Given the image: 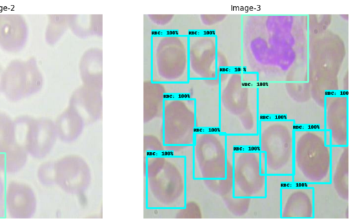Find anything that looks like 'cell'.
Wrapping results in <instances>:
<instances>
[{
	"mask_svg": "<svg viewBox=\"0 0 353 223\" xmlns=\"http://www.w3.org/2000/svg\"><path fill=\"white\" fill-rule=\"evenodd\" d=\"M219 127L227 135L258 134V79L255 73L242 69L221 72Z\"/></svg>",
	"mask_w": 353,
	"mask_h": 223,
	"instance_id": "obj_1",
	"label": "cell"
},
{
	"mask_svg": "<svg viewBox=\"0 0 353 223\" xmlns=\"http://www.w3.org/2000/svg\"><path fill=\"white\" fill-rule=\"evenodd\" d=\"M260 119L292 120L296 128L324 129V106L312 97L307 82L258 83Z\"/></svg>",
	"mask_w": 353,
	"mask_h": 223,
	"instance_id": "obj_2",
	"label": "cell"
},
{
	"mask_svg": "<svg viewBox=\"0 0 353 223\" xmlns=\"http://www.w3.org/2000/svg\"><path fill=\"white\" fill-rule=\"evenodd\" d=\"M331 148L330 134L325 129L296 128L292 182L307 185L329 182Z\"/></svg>",
	"mask_w": 353,
	"mask_h": 223,
	"instance_id": "obj_3",
	"label": "cell"
},
{
	"mask_svg": "<svg viewBox=\"0 0 353 223\" xmlns=\"http://www.w3.org/2000/svg\"><path fill=\"white\" fill-rule=\"evenodd\" d=\"M226 145L232 153V181L234 198L265 196L266 175L261 171L258 134L227 135Z\"/></svg>",
	"mask_w": 353,
	"mask_h": 223,
	"instance_id": "obj_4",
	"label": "cell"
},
{
	"mask_svg": "<svg viewBox=\"0 0 353 223\" xmlns=\"http://www.w3.org/2000/svg\"><path fill=\"white\" fill-rule=\"evenodd\" d=\"M329 182L310 184L314 219H350L349 146L332 147ZM307 185V184H306Z\"/></svg>",
	"mask_w": 353,
	"mask_h": 223,
	"instance_id": "obj_5",
	"label": "cell"
},
{
	"mask_svg": "<svg viewBox=\"0 0 353 223\" xmlns=\"http://www.w3.org/2000/svg\"><path fill=\"white\" fill-rule=\"evenodd\" d=\"M292 120L260 119L258 136L266 176H292L294 129Z\"/></svg>",
	"mask_w": 353,
	"mask_h": 223,
	"instance_id": "obj_6",
	"label": "cell"
},
{
	"mask_svg": "<svg viewBox=\"0 0 353 223\" xmlns=\"http://www.w3.org/2000/svg\"><path fill=\"white\" fill-rule=\"evenodd\" d=\"M226 135L219 129H197L192 145V173L196 180L226 178Z\"/></svg>",
	"mask_w": 353,
	"mask_h": 223,
	"instance_id": "obj_7",
	"label": "cell"
},
{
	"mask_svg": "<svg viewBox=\"0 0 353 223\" xmlns=\"http://www.w3.org/2000/svg\"><path fill=\"white\" fill-rule=\"evenodd\" d=\"M16 136L28 155L43 158L50 152L56 140L55 125L46 118L22 117L15 122Z\"/></svg>",
	"mask_w": 353,
	"mask_h": 223,
	"instance_id": "obj_8",
	"label": "cell"
},
{
	"mask_svg": "<svg viewBox=\"0 0 353 223\" xmlns=\"http://www.w3.org/2000/svg\"><path fill=\"white\" fill-rule=\"evenodd\" d=\"M10 64L3 72L1 90L12 101L28 97L40 90L43 77L37 66L32 63Z\"/></svg>",
	"mask_w": 353,
	"mask_h": 223,
	"instance_id": "obj_9",
	"label": "cell"
},
{
	"mask_svg": "<svg viewBox=\"0 0 353 223\" xmlns=\"http://www.w3.org/2000/svg\"><path fill=\"white\" fill-rule=\"evenodd\" d=\"M225 19L220 45H216L218 74L242 67V18Z\"/></svg>",
	"mask_w": 353,
	"mask_h": 223,
	"instance_id": "obj_10",
	"label": "cell"
},
{
	"mask_svg": "<svg viewBox=\"0 0 353 223\" xmlns=\"http://www.w3.org/2000/svg\"><path fill=\"white\" fill-rule=\"evenodd\" d=\"M201 89L194 101L197 129H219V78L197 79Z\"/></svg>",
	"mask_w": 353,
	"mask_h": 223,
	"instance_id": "obj_11",
	"label": "cell"
},
{
	"mask_svg": "<svg viewBox=\"0 0 353 223\" xmlns=\"http://www.w3.org/2000/svg\"><path fill=\"white\" fill-rule=\"evenodd\" d=\"M348 95L332 94L324 100V129L330 134L332 147L348 145Z\"/></svg>",
	"mask_w": 353,
	"mask_h": 223,
	"instance_id": "obj_12",
	"label": "cell"
},
{
	"mask_svg": "<svg viewBox=\"0 0 353 223\" xmlns=\"http://www.w3.org/2000/svg\"><path fill=\"white\" fill-rule=\"evenodd\" d=\"M280 217L284 219L313 218L312 187L292 182L285 183L280 192Z\"/></svg>",
	"mask_w": 353,
	"mask_h": 223,
	"instance_id": "obj_13",
	"label": "cell"
},
{
	"mask_svg": "<svg viewBox=\"0 0 353 223\" xmlns=\"http://www.w3.org/2000/svg\"><path fill=\"white\" fill-rule=\"evenodd\" d=\"M290 182H292V176H266L265 196L251 199L245 218L281 219V188Z\"/></svg>",
	"mask_w": 353,
	"mask_h": 223,
	"instance_id": "obj_14",
	"label": "cell"
},
{
	"mask_svg": "<svg viewBox=\"0 0 353 223\" xmlns=\"http://www.w3.org/2000/svg\"><path fill=\"white\" fill-rule=\"evenodd\" d=\"M37 199L32 188L21 182H11L5 189V211L12 218L27 219L34 216Z\"/></svg>",
	"mask_w": 353,
	"mask_h": 223,
	"instance_id": "obj_15",
	"label": "cell"
},
{
	"mask_svg": "<svg viewBox=\"0 0 353 223\" xmlns=\"http://www.w3.org/2000/svg\"><path fill=\"white\" fill-rule=\"evenodd\" d=\"M28 154L23 147L16 142L0 151V173H16L26 165Z\"/></svg>",
	"mask_w": 353,
	"mask_h": 223,
	"instance_id": "obj_16",
	"label": "cell"
},
{
	"mask_svg": "<svg viewBox=\"0 0 353 223\" xmlns=\"http://www.w3.org/2000/svg\"><path fill=\"white\" fill-rule=\"evenodd\" d=\"M17 142L15 123L6 114L0 112V151Z\"/></svg>",
	"mask_w": 353,
	"mask_h": 223,
	"instance_id": "obj_17",
	"label": "cell"
},
{
	"mask_svg": "<svg viewBox=\"0 0 353 223\" xmlns=\"http://www.w3.org/2000/svg\"><path fill=\"white\" fill-rule=\"evenodd\" d=\"M37 178L43 185H52L53 184L52 162H45L39 166L37 170Z\"/></svg>",
	"mask_w": 353,
	"mask_h": 223,
	"instance_id": "obj_18",
	"label": "cell"
},
{
	"mask_svg": "<svg viewBox=\"0 0 353 223\" xmlns=\"http://www.w3.org/2000/svg\"><path fill=\"white\" fill-rule=\"evenodd\" d=\"M5 212V188L0 178V216L3 215Z\"/></svg>",
	"mask_w": 353,
	"mask_h": 223,
	"instance_id": "obj_19",
	"label": "cell"
},
{
	"mask_svg": "<svg viewBox=\"0 0 353 223\" xmlns=\"http://www.w3.org/2000/svg\"><path fill=\"white\" fill-rule=\"evenodd\" d=\"M2 74H3V72H1V68H0V91L1 90V78H2Z\"/></svg>",
	"mask_w": 353,
	"mask_h": 223,
	"instance_id": "obj_20",
	"label": "cell"
}]
</instances>
